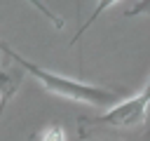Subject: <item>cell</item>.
Wrapping results in <instances>:
<instances>
[{"label": "cell", "instance_id": "cell-6", "mask_svg": "<svg viewBox=\"0 0 150 141\" xmlns=\"http://www.w3.org/2000/svg\"><path fill=\"white\" fill-rule=\"evenodd\" d=\"M141 14H150V0H138L134 7H129L124 12L127 19H134V16H141Z\"/></svg>", "mask_w": 150, "mask_h": 141}, {"label": "cell", "instance_id": "cell-1", "mask_svg": "<svg viewBox=\"0 0 150 141\" xmlns=\"http://www.w3.org/2000/svg\"><path fill=\"white\" fill-rule=\"evenodd\" d=\"M77 136L89 141H150V101L138 94L101 115L77 120Z\"/></svg>", "mask_w": 150, "mask_h": 141}, {"label": "cell", "instance_id": "cell-3", "mask_svg": "<svg viewBox=\"0 0 150 141\" xmlns=\"http://www.w3.org/2000/svg\"><path fill=\"white\" fill-rule=\"evenodd\" d=\"M23 82V70L16 66V68H9V66H0V115L5 110V106L9 103V99L16 94V89L21 87Z\"/></svg>", "mask_w": 150, "mask_h": 141}, {"label": "cell", "instance_id": "cell-4", "mask_svg": "<svg viewBox=\"0 0 150 141\" xmlns=\"http://www.w3.org/2000/svg\"><path fill=\"white\" fill-rule=\"evenodd\" d=\"M28 141H66V132H63V127H61V125L52 122V125L42 127L40 132L30 134V136H28Z\"/></svg>", "mask_w": 150, "mask_h": 141}, {"label": "cell", "instance_id": "cell-5", "mask_svg": "<svg viewBox=\"0 0 150 141\" xmlns=\"http://www.w3.org/2000/svg\"><path fill=\"white\" fill-rule=\"evenodd\" d=\"M115 2H117V0H96L94 12H91V14H89V19H87V21H84V24L77 28V33H75V38H73V42H70V45H75V42L82 38V33H84V31H87V28H89V26H91V24H94V21H96V19H98V16H101L105 9H108V7H112Z\"/></svg>", "mask_w": 150, "mask_h": 141}, {"label": "cell", "instance_id": "cell-7", "mask_svg": "<svg viewBox=\"0 0 150 141\" xmlns=\"http://www.w3.org/2000/svg\"><path fill=\"white\" fill-rule=\"evenodd\" d=\"M141 94H143V96H145V99H148V101H150V82H148V87H145V89H143V92H141Z\"/></svg>", "mask_w": 150, "mask_h": 141}, {"label": "cell", "instance_id": "cell-2", "mask_svg": "<svg viewBox=\"0 0 150 141\" xmlns=\"http://www.w3.org/2000/svg\"><path fill=\"white\" fill-rule=\"evenodd\" d=\"M0 54H5L12 63H16L23 73H30L42 87L45 92L54 94V96H63V99H70V101H80V103H89L94 108H112L117 106L122 92L120 89H108V87H96V85H87V82H80V80H70V78H63L59 73H52L33 61H28L26 56H21L16 49H12L5 40H0Z\"/></svg>", "mask_w": 150, "mask_h": 141}]
</instances>
